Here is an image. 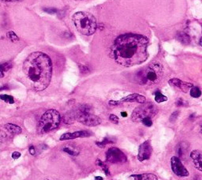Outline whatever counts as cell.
<instances>
[{
  "label": "cell",
  "instance_id": "cell-16",
  "mask_svg": "<svg viewBox=\"0 0 202 180\" xmlns=\"http://www.w3.org/2000/svg\"><path fill=\"white\" fill-rule=\"evenodd\" d=\"M13 65L11 62H6V63L0 64V78H2L5 76V73L11 70Z\"/></svg>",
  "mask_w": 202,
  "mask_h": 180
},
{
  "label": "cell",
  "instance_id": "cell-31",
  "mask_svg": "<svg viewBox=\"0 0 202 180\" xmlns=\"http://www.w3.org/2000/svg\"><path fill=\"white\" fill-rule=\"evenodd\" d=\"M44 11L48 14H51V15H54V14H56L58 12V10L56 8H44Z\"/></svg>",
  "mask_w": 202,
  "mask_h": 180
},
{
  "label": "cell",
  "instance_id": "cell-39",
  "mask_svg": "<svg viewBox=\"0 0 202 180\" xmlns=\"http://www.w3.org/2000/svg\"><path fill=\"white\" fill-rule=\"evenodd\" d=\"M95 179L96 180H103V178L100 176H96V178H95Z\"/></svg>",
  "mask_w": 202,
  "mask_h": 180
},
{
  "label": "cell",
  "instance_id": "cell-34",
  "mask_svg": "<svg viewBox=\"0 0 202 180\" xmlns=\"http://www.w3.org/2000/svg\"><path fill=\"white\" fill-rule=\"evenodd\" d=\"M20 157H21V153H20L19 152H14L12 153V158L14 159V160H17Z\"/></svg>",
  "mask_w": 202,
  "mask_h": 180
},
{
  "label": "cell",
  "instance_id": "cell-43",
  "mask_svg": "<svg viewBox=\"0 0 202 180\" xmlns=\"http://www.w3.org/2000/svg\"><path fill=\"white\" fill-rule=\"evenodd\" d=\"M75 1H83V0H75Z\"/></svg>",
  "mask_w": 202,
  "mask_h": 180
},
{
  "label": "cell",
  "instance_id": "cell-33",
  "mask_svg": "<svg viewBox=\"0 0 202 180\" xmlns=\"http://www.w3.org/2000/svg\"><path fill=\"white\" fill-rule=\"evenodd\" d=\"M184 103H185L184 100H183L182 98H180V99H179L177 101H176V105L179 106V107H182V106H184Z\"/></svg>",
  "mask_w": 202,
  "mask_h": 180
},
{
  "label": "cell",
  "instance_id": "cell-9",
  "mask_svg": "<svg viewBox=\"0 0 202 180\" xmlns=\"http://www.w3.org/2000/svg\"><path fill=\"white\" fill-rule=\"evenodd\" d=\"M170 166L173 172L180 177H187L189 175V171H187L183 163L181 162L179 157H172L170 159Z\"/></svg>",
  "mask_w": 202,
  "mask_h": 180
},
{
  "label": "cell",
  "instance_id": "cell-38",
  "mask_svg": "<svg viewBox=\"0 0 202 180\" xmlns=\"http://www.w3.org/2000/svg\"><path fill=\"white\" fill-rule=\"evenodd\" d=\"M4 2H16V1H19V0H2Z\"/></svg>",
  "mask_w": 202,
  "mask_h": 180
},
{
  "label": "cell",
  "instance_id": "cell-42",
  "mask_svg": "<svg viewBox=\"0 0 202 180\" xmlns=\"http://www.w3.org/2000/svg\"><path fill=\"white\" fill-rule=\"evenodd\" d=\"M200 132H201V134H202V125H201V127H200Z\"/></svg>",
  "mask_w": 202,
  "mask_h": 180
},
{
  "label": "cell",
  "instance_id": "cell-14",
  "mask_svg": "<svg viewBox=\"0 0 202 180\" xmlns=\"http://www.w3.org/2000/svg\"><path fill=\"white\" fill-rule=\"evenodd\" d=\"M6 130L8 131V132L11 133L13 135H17V134H20L21 132H22V130L20 127L15 125V124H13V123H7L4 126Z\"/></svg>",
  "mask_w": 202,
  "mask_h": 180
},
{
  "label": "cell",
  "instance_id": "cell-18",
  "mask_svg": "<svg viewBox=\"0 0 202 180\" xmlns=\"http://www.w3.org/2000/svg\"><path fill=\"white\" fill-rule=\"evenodd\" d=\"M190 94L193 98H199L201 96V91L198 87L193 86L190 90Z\"/></svg>",
  "mask_w": 202,
  "mask_h": 180
},
{
  "label": "cell",
  "instance_id": "cell-1",
  "mask_svg": "<svg viewBox=\"0 0 202 180\" xmlns=\"http://www.w3.org/2000/svg\"><path fill=\"white\" fill-rule=\"evenodd\" d=\"M149 40L139 34L119 36L112 48L111 57L123 66H133L145 62L149 58Z\"/></svg>",
  "mask_w": 202,
  "mask_h": 180
},
{
  "label": "cell",
  "instance_id": "cell-8",
  "mask_svg": "<svg viewBox=\"0 0 202 180\" xmlns=\"http://www.w3.org/2000/svg\"><path fill=\"white\" fill-rule=\"evenodd\" d=\"M106 161L112 164H123L127 161V157L122 150L113 147L107 151Z\"/></svg>",
  "mask_w": 202,
  "mask_h": 180
},
{
  "label": "cell",
  "instance_id": "cell-19",
  "mask_svg": "<svg viewBox=\"0 0 202 180\" xmlns=\"http://www.w3.org/2000/svg\"><path fill=\"white\" fill-rule=\"evenodd\" d=\"M183 81H181L179 78H172L170 79L168 81V83L170 86H173V87H177L180 89V87L182 86V84H183Z\"/></svg>",
  "mask_w": 202,
  "mask_h": 180
},
{
  "label": "cell",
  "instance_id": "cell-22",
  "mask_svg": "<svg viewBox=\"0 0 202 180\" xmlns=\"http://www.w3.org/2000/svg\"><path fill=\"white\" fill-rule=\"evenodd\" d=\"M0 99L3 101H5L6 103H14V99L12 96H10V95L6 94H2L0 95Z\"/></svg>",
  "mask_w": 202,
  "mask_h": 180
},
{
  "label": "cell",
  "instance_id": "cell-10",
  "mask_svg": "<svg viewBox=\"0 0 202 180\" xmlns=\"http://www.w3.org/2000/svg\"><path fill=\"white\" fill-rule=\"evenodd\" d=\"M152 153H153V147L151 143L149 142V141H144L139 146L137 159L141 162L147 161L150 159Z\"/></svg>",
  "mask_w": 202,
  "mask_h": 180
},
{
  "label": "cell",
  "instance_id": "cell-23",
  "mask_svg": "<svg viewBox=\"0 0 202 180\" xmlns=\"http://www.w3.org/2000/svg\"><path fill=\"white\" fill-rule=\"evenodd\" d=\"M193 86L191 84V83H188V82H183V84H182V86L180 87V89H181L183 93H188L189 90H190Z\"/></svg>",
  "mask_w": 202,
  "mask_h": 180
},
{
  "label": "cell",
  "instance_id": "cell-32",
  "mask_svg": "<svg viewBox=\"0 0 202 180\" xmlns=\"http://www.w3.org/2000/svg\"><path fill=\"white\" fill-rule=\"evenodd\" d=\"M79 69H80V71L82 73H87L89 72V69L85 65H79Z\"/></svg>",
  "mask_w": 202,
  "mask_h": 180
},
{
  "label": "cell",
  "instance_id": "cell-13",
  "mask_svg": "<svg viewBox=\"0 0 202 180\" xmlns=\"http://www.w3.org/2000/svg\"><path fill=\"white\" fill-rule=\"evenodd\" d=\"M130 178L133 180H158V178L151 173H145L141 175H132Z\"/></svg>",
  "mask_w": 202,
  "mask_h": 180
},
{
  "label": "cell",
  "instance_id": "cell-20",
  "mask_svg": "<svg viewBox=\"0 0 202 180\" xmlns=\"http://www.w3.org/2000/svg\"><path fill=\"white\" fill-rule=\"evenodd\" d=\"M96 164H97L98 166H99L102 169H103V171H104V173L106 174L107 175H110V171H109V168H107V166L106 165V164H104L103 162H102V161H100V160H99V159H97L96 160Z\"/></svg>",
  "mask_w": 202,
  "mask_h": 180
},
{
  "label": "cell",
  "instance_id": "cell-11",
  "mask_svg": "<svg viewBox=\"0 0 202 180\" xmlns=\"http://www.w3.org/2000/svg\"><path fill=\"white\" fill-rule=\"evenodd\" d=\"M91 133L87 130H80V131H76L74 133H66L63 134L60 137L59 139L61 141H66V140H72L75 138H79V137H90Z\"/></svg>",
  "mask_w": 202,
  "mask_h": 180
},
{
  "label": "cell",
  "instance_id": "cell-21",
  "mask_svg": "<svg viewBox=\"0 0 202 180\" xmlns=\"http://www.w3.org/2000/svg\"><path fill=\"white\" fill-rule=\"evenodd\" d=\"M110 143H113L112 140H111L110 138H108V137H105L104 139H103V141H96V144L97 146H99V148H104L107 144H110Z\"/></svg>",
  "mask_w": 202,
  "mask_h": 180
},
{
  "label": "cell",
  "instance_id": "cell-17",
  "mask_svg": "<svg viewBox=\"0 0 202 180\" xmlns=\"http://www.w3.org/2000/svg\"><path fill=\"white\" fill-rule=\"evenodd\" d=\"M155 100H156V103H163V102L167 101V97L166 96H164L163 94H162L160 91H156L155 93Z\"/></svg>",
  "mask_w": 202,
  "mask_h": 180
},
{
  "label": "cell",
  "instance_id": "cell-12",
  "mask_svg": "<svg viewBox=\"0 0 202 180\" xmlns=\"http://www.w3.org/2000/svg\"><path fill=\"white\" fill-rule=\"evenodd\" d=\"M119 101L121 103H122V102H130V103L136 102V103H139L142 104V103H145L146 102V98L144 96L137 94V93H133V94L126 96L124 98L121 99Z\"/></svg>",
  "mask_w": 202,
  "mask_h": 180
},
{
  "label": "cell",
  "instance_id": "cell-36",
  "mask_svg": "<svg viewBox=\"0 0 202 180\" xmlns=\"http://www.w3.org/2000/svg\"><path fill=\"white\" fill-rule=\"evenodd\" d=\"M120 103H121L120 101H114V100H111V101L109 102V104H110V105L115 106V105H118V104H119Z\"/></svg>",
  "mask_w": 202,
  "mask_h": 180
},
{
  "label": "cell",
  "instance_id": "cell-27",
  "mask_svg": "<svg viewBox=\"0 0 202 180\" xmlns=\"http://www.w3.org/2000/svg\"><path fill=\"white\" fill-rule=\"evenodd\" d=\"M190 157L193 161L196 160V159H198L200 157H201V153H200L199 150H193L190 153Z\"/></svg>",
  "mask_w": 202,
  "mask_h": 180
},
{
  "label": "cell",
  "instance_id": "cell-37",
  "mask_svg": "<svg viewBox=\"0 0 202 180\" xmlns=\"http://www.w3.org/2000/svg\"><path fill=\"white\" fill-rule=\"evenodd\" d=\"M8 89V86H1V87H0V91H2V90H5V89Z\"/></svg>",
  "mask_w": 202,
  "mask_h": 180
},
{
  "label": "cell",
  "instance_id": "cell-41",
  "mask_svg": "<svg viewBox=\"0 0 202 180\" xmlns=\"http://www.w3.org/2000/svg\"><path fill=\"white\" fill-rule=\"evenodd\" d=\"M200 45L202 47V36L200 37Z\"/></svg>",
  "mask_w": 202,
  "mask_h": 180
},
{
  "label": "cell",
  "instance_id": "cell-26",
  "mask_svg": "<svg viewBox=\"0 0 202 180\" xmlns=\"http://www.w3.org/2000/svg\"><path fill=\"white\" fill-rule=\"evenodd\" d=\"M193 164L195 165V168L200 171H202V157L198 159H196L193 161Z\"/></svg>",
  "mask_w": 202,
  "mask_h": 180
},
{
  "label": "cell",
  "instance_id": "cell-7",
  "mask_svg": "<svg viewBox=\"0 0 202 180\" xmlns=\"http://www.w3.org/2000/svg\"><path fill=\"white\" fill-rule=\"evenodd\" d=\"M157 109L153 103H142V105L137 107L132 113L131 119L133 122H141L145 118H152L156 114Z\"/></svg>",
  "mask_w": 202,
  "mask_h": 180
},
{
  "label": "cell",
  "instance_id": "cell-40",
  "mask_svg": "<svg viewBox=\"0 0 202 180\" xmlns=\"http://www.w3.org/2000/svg\"><path fill=\"white\" fill-rule=\"evenodd\" d=\"M121 115H122L123 117H126V116H127V113L126 112H122L121 113Z\"/></svg>",
  "mask_w": 202,
  "mask_h": 180
},
{
  "label": "cell",
  "instance_id": "cell-2",
  "mask_svg": "<svg viewBox=\"0 0 202 180\" xmlns=\"http://www.w3.org/2000/svg\"><path fill=\"white\" fill-rule=\"evenodd\" d=\"M28 86L34 91L46 89L52 76V60L44 52H32L25 60L22 66Z\"/></svg>",
  "mask_w": 202,
  "mask_h": 180
},
{
  "label": "cell",
  "instance_id": "cell-29",
  "mask_svg": "<svg viewBox=\"0 0 202 180\" xmlns=\"http://www.w3.org/2000/svg\"><path fill=\"white\" fill-rule=\"evenodd\" d=\"M179 111H175V112L172 113L170 116V121L171 122V123H174V122H175L176 120H177L178 117H179Z\"/></svg>",
  "mask_w": 202,
  "mask_h": 180
},
{
  "label": "cell",
  "instance_id": "cell-3",
  "mask_svg": "<svg viewBox=\"0 0 202 180\" xmlns=\"http://www.w3.org/2000/svg\"><path fill=\"white\" fill-rule=\"evenodd\" d=\"M74 24L77 30L85 36H91L95 33L97 28V23L95 17L89 12L75 13L72 17Z\"/></svg>",
  "mask_w": 202,
  "mask_h": 180
},
{
  "label": "cell",
  "instance_id": "cell-4",
  "mask_svg": "<svg viewBox=\"0 0 202 180\" xmlns=\"http://www.w3.org/2000/svg\"><path fill=\"white\" fill-rule=\"evenodd\" d=\"M163 76V66L159 62H153L139 72L138 82L141 85L152 86L158 83Z\"/></svg>",
  "mask_w": 202,
  "mask_h": 180
},
{
  "label": "cell",
  "instance_id": "cell-15",
  "mask_svg": "<svg viewBox=\"0 0 202 180\" xmlns=\"http://www.w3.org/2000/svg\"><path fill=\"white\" fill-rule=\"evenodd\" d=\"M176 40L183 44H188L190 43V37L188 34L184 32H179L176 35Z\"/></svg>",
  "mask_w": 202,
  "mask_h": 180
},
{
  "label": "cell",
  "instance_id": "cell-25",
  "mask_svg": "<svg viewBox=\"0 0 202 180\" xmlns=\"http://www.w3.org/2000/svg\"><path fill=\"white\" fill-rule=\"evenodd\" d=\"M62 150L70 156H78V153H79L78 151H76V150H74V149H72L69 148V147H65V148H62Z\"/></svg>",
  "mask_w": 202,
  "mask_h": 180
},
{
  "label": "cell",
  "instance_id": "cell-6",
  "mask_svg": "<svg viewBox=\"0 0 202 180\" xmlns=\"http://www.w3.org/2000/svg\"><path fill=\"white\" fill-rule=\"evenodd\" d=\"M77 120L87 127H96L101 123L100 118L90 113V107L88 105H81L75 110Z\"/></svg>",
  "mask_w": 202,
  "mask_h": 180
},
{
  "label": "cell",
  "instance_id": "cell-30",
  "mask_svg": "<svg viewBox=\"0 0 202 180\" xmlns=\"http://www.w3.org/2000/svg\"><path fill=\"white\" fill-rule=\"evenodd\" d=\"M109 119H110V121L112 122V123H115V124H118V123H119V117H118L117 115H114V114L110 115V116H109Z\"/></svg>",
  "mask_w": 202,
  "mask_h": 180
},
{
  "label": "cell",
  "instance_id": "cell-5",
  "mask_svg": "<svg viewBox=\"0 0 202 180\" xmlns=\"http://www.w3.org/2000/svg\"><path fill=\"white\" fill-rule=\"evenodd\" d=\"M61 122V115L58 111L50 109L45 111L40 119L37 124V132L45 134L58 128Z\"/></svg>",
  "mask_w": 202,
  "mask_h": 180
},
{
  "label": "cell",
  "instance_id": "cell-28",
  "mask_svg": "<svg viewBox=\"0 0 202 180\" xmlns=\"http://www.w3.org/2000/svg\"><path fill=\"white\" fill-rule=\"evenodd\" d=\"M141 123H143L144 125L145 126V127H150L153 126V121H152V118H145V119H144L143 120L141 121Z\"/></svg>",
  "mask_w": 202,
  "mask_h": 180
},
{
  "label": "cell",
  "instance_id": "cell-35",
  "mask_svg": "<svg viewBox=\"0 0 202 180\" xmlns=\"http://www.w3.org/2000/svg\"><path fill=\"white\" fill-rule=\"evenodd\" d=\"M28 152H29V153L31 154L32 156H35L36 154V149L34 146H30L29 147V149H28Z\"/></svg>",
  "mask_w": 202,
  "mask_h": 180
},
{
  "label": "cell",
  "instance_id": "cell-24",
  "mask_svg": "<svg viewBox=\"0 0 202 180\" xmlns=\"http://www.w3.org/2000/svg\"><path fill=\"white\" fill-rule=\"evenodd\" d=\"M6 36L12 42H18L19 40V37H18V35L14 31H10V32H7Z\"/></svg>",
  "mask_w": 202,
  "mask_h": 180
}]
</instances>
